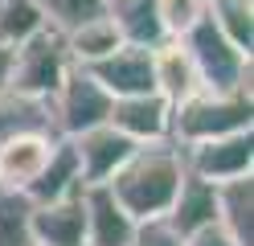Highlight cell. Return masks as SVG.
I'll use <instances>...</instances> for the list:
<instances>
[{"label": "cell", "mask_w": 254, "mask_h": 246, "mask_svg": "<svg viewBox=\"0 0 254 246\" xmlns=\"http://www.w3.org/2000/svg\"><path fill=\"white\" fill-rule=\"evenodd\" d=\"M119 45H123V37H119L115 21H111L107 12H99V16H90V21L66 29V49H70V62L74 66H94V62L111 58Z\"/></svg>", "instance_id": "obj_18"}, {"label": "cell", "mask_w": 254, "mask_h": 246, "mask_svg": "<svg viewBox=\"0 0 254 246\" xmlns=\"http://www.w3.org/2000/svg\"><path fill=\"white\" fill-rule=\"evenodd\" d=\"M21 131H54L50 127V103L25 98L17 90H0V144L21 136Z\"/></svg>", "instance_id": "obj_19"}, {"label": "cell", "mask_w": 254, "mask_h": 246, "mask_svg": "<svg viewBox=\"0 0 254 246\" xmlns=\"http://www.w3.org/2000/svg\"><path fill=\"white\" fill-rule=\"evenodd\" d=\"M29 218H33V201L17 189L0 185V246H33Z\"/></svg>", "instance_id": "obj_21"}, {"label": "cell", "mask_w": 254, "mask_h": 246, "mask_svg": "<svg viewBox=\"0 0 254 246\" xmlns=\"http://www.w3.org/2000/svg\"><path fill=\"white\" fill-rule=\"evenodd\" d=\"M29 234H33V246H86V205H82V193H70V197H62V201L33 205Z\"/></svg>", "instance_id": "obj_11"}, {"label": "cell", "mask_w": 254, "mask_h": 246, "mask_svg": "<svg viewBox=\"0 0 254 246\" xmlns=\"http://www.w3.org/2000/svg\"><path fill=\"white\" fill-rule=\"evenodd\" d=\"M185 172H193L209 185H226V180H242L254 172V127L250 131H230V136H213L201 144H185Z\"/></svg>", "instance_id": "obj_6"}, {"label": "cell", "mask_w": 254, "mask_h": 246, "mask_svg": "<svg viewBox=\"0 0 254 246\" xmlns=\"http://www.w3.org/2000/svg\"><path fill=\"white\" fill-rule=\"evenodd\" d=\"M58 140L62 136H54V131H21V136L4 140L0 144V185L25 193L45 168V160L54 156Z\"/></svg>", "instance_id": "obj_10"}, {"label": "cell", "mask_w": 254, "mask_h": 246, "mask_svg": "<svg viewBox=\"0 0 254 246\" xmlns=\"http://www.w3.org/2000/svg\"><path fill=\"white\" fill-rule=\"evenodd\" d=\"M164 222L177 230L181 238L217 226V185H209V180H201L193 172H185L181 189H177V197H172V205L164 213Z\"/></svg>", "instance_id": "obj_13"}, {"label": "cell", "mask_w": 254, "mask_h": 246, "mask_svg": "<svg viewBox=\"0 0 254 246\" xmlns=\"http://www.w3.org/2000/svg\"><path fill=\"white\" fill-rule=\"evenodd\" d=\"M37 8L45 12V21H50L54 29H74V25H82L90 21V16H99L107 12V0H37Z\"/></svg>", "instance_id": "obj_22"}, {"label": "cell", "mask_w": 254, "mask_h": 246, "mask_svg": "<svg viewBox=\"0 0 254 246\" xmlns=\"http://www.w3.org/2000/svg\"><path fill=\"white\" fill-rule=\"evenodd\" d=\"M181 45L189 49L205 90H250V54H242L209 21V12L181 37Z\"/></svg>", "instance_id": "obj_4"}, {"label": "cell", "mask_w": 254, "mask_h": 246, "mask_svg": "<svg viewBox=\"0 0 254 246\" xmlns=\"http://www.w3.org/2000/svg\"><path fill=\"white\" fill-rule=\"evenodd\" d=\"M181 246H238L221 226H209V230H197V234H189L181 238Z\"/></svg>", "instance_id": "obj_25"}, {"label": "cell", "mask_w": 254, "mask_h": 246, "mask_svg": "<svg viewBox=\"0 0 254 246\" xmlns=\"http://www.w3.org/2000/svg\"><path fill=\"white\" fill-rule=\"evenodd\" d=\"M217 226L238 246H254V180L250 176L217 185Z\"/></svg>", "instance_id": "obj_16"}, {"label": "cell", "mask_w": 254, "mask_h": 246, "mask_svg": "<svg viewBox=\"0 0 254 246\" xmlns=\"http://www.w3.org/2000/svg\"><path fill=\"white\" fill-rule=\"evenodd\" d=\"M70 144H74V156H78L82 185H107V180L127 164V156L139 148V144L127 140L119 127H111V123L90 127V131H82V136H74Z\"/></svg>", "instance_id": "obj_7"}, {"label": "cell", "mask_w": 254, "mask_h": 246, "mask_svg": "<svg viewBox=\"0 0 254 246\" xmlns=\"http://www.w3.org/2000/svg\"><path fill=\"white\" fill-rule=\"evenodd\" d=\"M250 90H197L172 107V144H201L230 131H250Z\"/></svg>", "instance_id": "obj_2"}, {"label": "cell", "mask_w": 254, "mask_h": 246, "mask_svg": "<svg viewBox=\"0 0 254 246\" xmlns=\"http://www.w3.org/2000/svg\"><path fill=\"white\" fill-rule=\"evenodd\" d=\"M185 180V156L181 144L160 140V144H139L127 164L107 180V189L115 193V201L131 213L135 222H152L164 218L172 197H177Z\"/></svg>", "instance_id": "obj_1"}, {"label": "cell", "mask_w": 254, "mask_h": 246, "mask_svg": "<svg viewBox=\"0 0 254 246\" xmlns=\"http://www.w3.org/2000/svg\"><path fill=\"white\" fill-rule=\"evenodd\" d=\"M107 16L115 21L123 45H144L156 49L164 37L160 16H156V0H107Z\"/></svg>", "instance_id": "obj_17"}, {"label": "cell", "mask_w": 254, "mask_h": 246, "mask_svg": "<svg viewBox=\"0 0 254 246\" xmlns=\"http://www.w3.org/2000/svg\"><path fill=\"white\" fill-rule=\"evenodd\" d=\"M152 74H156V94L168 98L172 107L185 103L189 94L205 90L197 66H193V58H189V49L177 37H168V41H160V45L152 49Z\"/></svg>", "instance_id": "obj_14"}, {"label": "cell", "mask_w": 254, "mask_h": 246, "mask_svg": "<svg viewBox=\"0 0 254 246\" xmlns=\"http://www.w3.org/2000/svg\"><path fill=\"white\" fill-rule=\"evenodd\" d=\"M45 12L37 8V0H0V45L17 49L21 41H29L33 33H41Z\"/></svg>", "instance_id": "obj_20"}, {"label": "cell", "mask_w": 254, "mask_h": 246, "mask_svg": "<svg viewBox=\"0 0 254 246\" xmlns=\"http://www.w3.org/2000/svg\"><path fill=\"white\" fill-rule=\"evenodd\" d=\"M111 127H119L131 144H160L172 136V103L160 94H127L111 103Z\"/></svg>", "instance_id": "obj_8"}, {"label": "cell", "mask_w": 254, "mask_h": 246, "mask_svg": "<svg viewBox=\"0 0 254 246\" xmlns=\"http://www.w3.org/2000/svg\"><path fill=\"white\" fill-rule=\"evenodd\" d=\"M82 172H78V156H74V144L70 140H58L54 144V156L45 160V168L37 172V180L25 189V197L33 205H45V201H62L70 193H82Z\"/></svg>", "instance_id": "obj_15"}, {"label": "cell", "mask_w": 254, "mask_h": 246, "mask_svg": "<svg viewBox=\"0 0 254 246\" xmlns=\"http://www.w3.org/2000/svg\"><path fill=\"white\" fill-rule=\"evenodd\" d=\"M156 16H160L164 37H185L201 16H205V0H156Z\"/></svg>", "instance_id": "obj_23"}, {"label": "cell", "mask_w": 254, "mask_h": 246, "mask_svg": "<svg viewBox=\"0 0 254 246\" xmlns=\"http://www.w3.org/2000/svg\"><path fill=\"white\" fill-rule=\"evenodd\" d=\"M8 74H12V49L0 45V90L8 86Z\"/></svg>", "instance_id": "obj_26"}, {"label": "cell", "mask_w": 254, "mask_h": 246, "mask_svg": "<svg viewBox=\"0 0 254 246\" xmlns=\"http://www.w3.org/2000/svg\"><path fill=\"white\" fill-rule=\"evenodd\" d=\"M111 103H115V98L94 82V74L86 70V66H74V70L62 78V86L54 90V98H50V127H54V136L74 140V136H82V131L107 123L111 119Z\"/></svg>", "instance_id": "obj_5"}, {"label": "cell", "mask_w": 254, "mask_h": 246, "mask_svg": "<svg viewBox=\"0 0 254 246\" xmlns=\"http://www.w3.org/2000/svg\"><path fill=\"white\" fill-rule=\"evenodd\" d=\"M70 70H74V62H70V49H66V33L45 25L41 33H33L29 41H21L12 49L8 90H17L25 98H37V103H50Z\"/></svg>", "instance_id": "obj_3"}, {"label": "cell", "mask_w": 254, "mask_h": 246, "mask_svg": "<svg viewBox=\"0 0 254 246\" xmlns=\"http://www.w3.org/2000/svg\"><path fill=\"white\" fill-rule=\"evenodd\" d=\"M94 82L111 94V98H127V94H152L156 90V74H152V49L144 45H119L111 58L86 66Z\"/></svg>", "instance_id": "obj_9"}, {"label": "cell", "mask_w": 254, "mask_h": 246, "mask_svg": "<svg viewBox=\"0 0 254 246\" xmlns=\"http://www.w3.org/2000/svg\"><path fill=\"white\" fill-rule=\"evenodd\" d=\"M86 205V246H127L135 234V218L127 213L107 185H86L82 189Z\"/></svg>", "instance_id": "obj_12"}, {"label": "cell", "mask_w": 254, "mask_h": 246, "mask_svg": "<svg viewBox=\"0 0 254 246\" xmlns=\"http://www.w3.org/2000/svg\"><path fill=\"white\" fill-rule=\"evenodd\" d=\"M127 246H181V234L164 218H152V222H139L135 226V234H131Z\"/></svg>", "instance_id": "obj_24"}]
</instances>
